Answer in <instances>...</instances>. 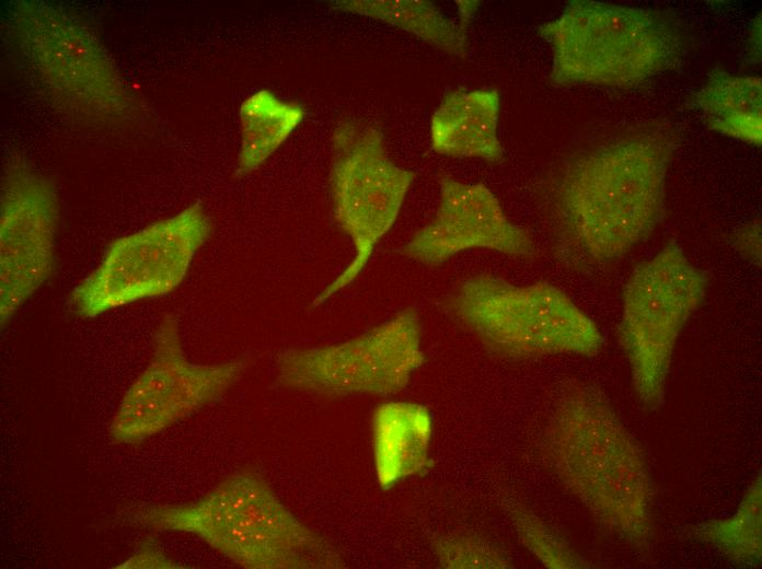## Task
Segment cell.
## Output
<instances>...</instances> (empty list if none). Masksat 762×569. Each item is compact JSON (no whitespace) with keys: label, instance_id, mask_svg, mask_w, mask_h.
<instances>
[{"label":"cell","instance_id":"obj_1","mask_svg":"<svg viewBox=\"0 0 762 569\" xmlns=\"http://www.w3.org/2000/svg\"><path fill=\"white\" fill-rule=\"evenodd\" d=\"M672 152L667 136L643 132L567 163L553 198L562 242L575 263H614L653 235L665 214Z\"/></svg>","mask_w":762,"mask_h":569},{"label":"cell","instance_id":"obj_2","mask_svg":"<svg viewBox=\"0 0 762 569\" xmlns=\"http://www.w3.org/2000/svg\"><path fill=\"white\" fill-rule=\"evenodd\" d=\"M542 453L599 527L637 553L654 544V489L645 454L597 387L570 382L559 392Z\"/></svg>","mask_w":762,"mask_h":569},{"label":"cell","instance_id":"obj_3","mask_svg":"<svg viewBox=\"0 0 762 569\" xmlns=\"http://www.w3.org/2000/svg\"><path fill=\"white\" fill-rule=\"evenodd\" d=\"M119 520L197 536L247 569H334L340 551L298 519L255 469H241L201 498L182 504H128Z\"/></svg>","mask_w":762,"mask_h":569},{"label":"cell","instance_id":"obj_4","mask_svg":"<svg viewBox=\"0 0 762 569\" xmlns=\"http://www.w3.org/2000/svg\"><path fill=\"white\" fill-rule=\"evenodd\" d=\"M539 33L551 46L556 85L635 86L681 54L679 34L662 15L607 2L573 0Z\"/></svg>","mask_w":762,"mask_h":569},{"label":"cell","instance_id":"obj_5","mask_svg":"<svg viewBox=\"0 0 762 569\" xmlns=\"http://www.w3.org/2000/svg\"><path fill=\"white\" fill-rule=\"evenodd\" d=\"M442 306L489 352L505 359L591 357L603 344L593 320L546 281L515 284L478 274L464 279Z\"/></svg>","mask_w":762,"mask_h":569},{"label":"cell","instance_id":"obj_6","mask_svg":"<svg viewBox=\"0 0 762 569\" xmlns=\"http://www.w3.org/2000/svg\"><path fill=\"white\" fill-rule=\"evenodd\" d=\"M708 283L706 272L670 241L638 264L624 284L619 339L634 390L647 410L663 403L677 339L702 304Z\"/></svg>","mask_w":762,"mask_h":569},{"label":"cell","instance_id":"obj_7","mask_svg":"<svg viewBox=\"0 0 762 569\" xmlns=\"http://www.w3.org/2000/svg\"><path fill=\"white\" fill-rule=\"evenodd\" d=\"M422 338L420 316L408 306L350 339L281 351L276 381L284 388L326 398L393 395L423 365Z\"/></svg>","mask_w":762,"mask_h":569},{"label":"cell","instance_id":"obj_8","mask_svg":"<svg viewBox=\"0 0 762 569\" xmlns=\"http://www.w3.org/2000/svg\"><path fill=\"white\" fill-rule=\"evenodd\" d=\"M330 190L333 216L349 236L354 255L344 270L318 295L319 306L351 284L368 265L377 244L401 211L415 173L389 156L382 132L345 123L333 136Z\"/></svg>","mask_w":762,"mask_h":569},{"label":"cell","instance_id":"obj_9","mask_svg":"<svg viewBox=\"0 0 762 569\" xmlns=\"http://www.w3.org/2000/svg\"><path fill=\"white\" fill-rule=\"evenodd\" d=\"M211 223L199 202L112 242L70 294L74 313L93 318L174 291L207 241Z\"/></svg>","mask_w":762,"mask_h":569},{"label":"cell","instance_id":"obj_10","mask_svg":"<svg viewBox=\"0 0 762 569\" xmlns=\"http://www.w3.org/2000/svg\"><path fill=\"white\" fill-rule=\"evenodd\" d=\"M247 364L244 357L216 364L189 361L177 316L165 314L147 367L124 394L111 421V438L122 444L142 443L220 399L243 376Z\"/></svg>","mask_w":762,"mask_h":569},{"label":"cell","instance_id":"obj_11","mask_svg":"<svg viewBox=\"0 0 762 569\" xmlns=\"http://www.w3.org/2000/svg\"><path fill=\"white\" fill-rule=\"evenodd\" d=\"M56 218V200L49 183L24 166L12 167L1 198L2 328L54 272Z\"/></svg>","mask_w":762,"mask_h":569},{"label":"cell","instance_id":"obj_12","mask_svg":"<svg viewBox=\"0 0 762 569\" xmlns=\"http://www.w3.org/2000/svg\"><path fill=\"white\" fill-rule=\"evenodd\" d=\"M438 182L437 212L403 246L406 257L435 267L476 248L516 258L534 255L531 235L507 218L498 198L486 185L463 183L448 174H441Z\"/></svg>","mask_w":762,"mask_h":569},{"label":"cell","instance_id":"obj_13","mask_svg":"<svg viewBox=\"0 0 762 569\" xmlns=\"http://www.w3.org/2000/svg\"><path fill=\"white\" fill-rule=\"evenodd\" d=\"M432 434V416L425 405L392 400L376 407L371 441L376 477L383 491L430 467Z\"/></svg>","mask_w":762,"mask_h":569},{"label":"cell","instance_id":"obj_14","mask_svg":"<svg viewBox=\"0 0 762 569\" xmlns=\"http://www.w3.org/2000/svg\"><path fill=\"white\" fill-rule=\"evenodd\" d=\"M500 97L496 89L447 93L430 120V146L439 155L498 162Z\"/></svg>","mask_w":762,"mask_h":569},{"label":"cell","instance_id":"obj_15","mask_svg":"<svg viewBox=\"0 0 762 569\" xmlns=\"http://www.w3.org/2000/svg\"><path fill=\"white\" fill-rule=\"evenodd\" d=\"M692 102L714 131L762 143V82L748 74L713 71Z\"/></svg>","mask_w":762,"mask_h":569},{"label":"cell","instance_id":"obj_16","mask_svg":"<svg viewBox=\"0 0 762 569\" xmlns=\"http://www.w3.org/2000/svg\"><path fill=\"white\" fill-rule=\"evenodd\" d=\"M305 114L302 105L269 90L250 95L240 107L241 147L238 172L257 170L290 137Z\"/></svg>","mask_w":762,"mask_h":569},{"label":"cell","instance_id":"obj_17","mask_svg":"<svg viewBox=\"0 0 762 569\" xmlns=\"http://www.w3.org/2000/svg\"><path fill=\"white\" fill-rule=\"evenodd\" d=\"M333 8L383 21L452 56L466 54L467 24L424 0H340Z\"/></svg>","mask_w":762,"mask_h":569},{"label":"cell","instance_id":"obj_18","mask_svg":"<svg viewBox=\"0 0 762 569\" xmlns=\"http://www.w3.org/2000/svg\"><path fill=\"white\" fill-rule=\"evenodd\" d=\"M760 475L749 485L736 512L724 519L694 525L689 532L692 538L717 549L735 565L752 567L761 562V508Z\"/></svg>","mask_w":762,"mask_h":569},{"label":"cell","instance_id":"obj_19","mask_svg":"<svg viewBox=\"0 0 762 569\" xmlns=\"http://www.w3.org/2000/svg\"><path fill=\"white\" fill-rule=\"evenodd\" d=\"M509 518L522 544L547 568H585L588 564L527 508L510 503Z\"/></svg>","mask_w":762,"mask_h":569},{"label":"cell","instance_id":"obj_20","mask_svg":"<svg viewBox=\"0 0 762 569\" xmlns=\"http://www.w3.org/2000/svg\"><path fill=\"white\" fill-rule=\"evenodd\" d=\"M438 562L444 568H507V556L492 543L475 535L449 534L434 544Z\"/></svg>","mask_w":762,"mask_h":569},{"label":"cell","instance_id":"obj_21","mask_svg":"<svg viewBox=\"0 0 762 569\" xmlns=\"http://www.w3.org/2000/svg\"><path fill=\"white\" fill-rule=\"evenodd\" d=\"M732 246L757 267L761 266V224L755 219L734 234Z\"/></svg>","mask_w":762,"mask_h":569},{"label":"cell","instance_id":"obj_22","mask_svg":"<svg viewBox=\"0 0 762 569\" xmlns=\"http://www.w3.org/2000/svg\"><path fill=\"white\" fill-rule=\"evenodd\" d=\"M154 543L143 544L130 559L117 568H178Z\"/></svg>","mask_w":762,"mask_h":569}]
</instances>
